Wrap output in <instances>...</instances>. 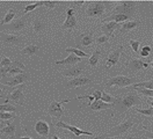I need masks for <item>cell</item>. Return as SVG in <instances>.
<instances>
[{"mask_svg": "<svg viewBox=\"0 0 153 139\" xmlns=\"http://www.w3.org/2000/svg\"><path fill=\"white\" fill-rule=\"evenodd\" d=\"M143 103L142 97L136 91H129L123 96H117V101L115 103L114 109L120 114H125L134 106H140Z\"/></svg>", "mask_w": 153, "mask_h": 139, "instance_id": "obj_1", "label": "cell"}, {"mask_svg": "<svg viewBox=\"0 0 153 139\" xmlns=\"http://www.w3.org/2000/svg\"><path fill=\"white\" fill-rule=\"evenodd\" d=\"M139 122H140L139 118H137L136 116L131 115V116H129L125 120H123L120 125H116V126H114L113 129H110V131H109L108 133H105V135L101 136V137H97V138H95V139L113 138V137L122 136L123 133H126L128 131H130V130L132 129L136 124H138Z\"/></svg>", "mask_w": 153, "mask_h": 139, "instance_id": "obj_2", "label": "cell"}, {"mask_svg": "<svg viewBox=\"0 0 153 139\" xmlns=\"http://www.w3.org/2000/svg\"><path fill=\"white\" fill-rule=\"evenodd\" d=\"M138 81V79L136 77H125V75H117V77H113L111 79H109L107 83H105V88H110L113 86H117L120 88H124L128 86H134V83Z\"/></svg>", "mask_w": 153, "mask_h": 139, "instance_id": "obj_3", "label": "cell"}, {"mask_svg": "<svg viewBox=\"0 0 153 139\" xmlns=\"http://www.w3.org/2000/svg\"><path fill=\"white\" fill-rule=\"evenodd\" d=\"M136 6H137V2L134 1H122L117 4V6L110 14H122L131 19L136 13Z\"/></svg>", "mask_w": 153, "mask_h": 139, "instance_id": "obj_4", "label": "cell"}, {"mask_svg": "<svg viewBox=\"0 0 153 139\" xmlns=\"http://www.w3.org/2000/svg\"><path fill=\"white\" fill-rule=\"evenodd\" d=\"M105 2L103 1H94L91 2L86 9V15L89 18H101L105 12Z\"/></svg>", "mask_w": 153, "mask_h": 139, "instance_id": "obj_5", "label": "cell"}, {"mask_svg": "<svg viewBox=\"0 0 153 139\" xmlns=\"http://www.w3.org/2000/svg\"><path fill=\"white\" fill-rule=\"evenodd\" d=\"M25 41V37L20 36V35H14V34H6L2 33L0 34V42H2L5 45L14 46L19 45Z\"/></svg>", "mask_w": 153, "mask_h": 139, "instance_id": "obj_6", "label": "cell"}, {"mask_svg": "<svg viewBox=\"0 0 153 139\" xmlns=\"http://www.w3.org/2000/svg\"><path fill=\"white\" fill-rule=\"evenodd\" d=\"M93 83V81L86 77V75H80L78 78H74L70 81H67L65 85H64V88L65 89H72V88H76V87H84V86H88Z\"/></svg>", "mask_w": 153, "mask_h": 139, "instance_id": "obj_7", "label": "cell"}, {"mask_svg": "<svg viewBox=\"0 0 153 139\" xmlns=\"http://www.w3.org/2000/svg\"><path fill=\"white\" fill-rule=\"evenodd\" d=\"M25 70V66L21 64L20 62H14L12 63L10 66L8 67H4V68H0V75L2 77H6V75H16L23 72Z\"/></svg>", "mask_w": 153, "mask_h": 139, "instance_id": "obj_8", "label": "cell"}, {"mask_svg": "<svg viewBox=\"0 0 153 139\" xmlns=\"http://www.w3.org/2000/svg\"><path fill=\"white\" fill-rule=\"evenodd\" d=\"M30 79V75L27 72H22L20 74H16L14 77H12L10 80L5 81V85L8 86V87H15V86H21V85H25V83L28 81Z\"/></svg>", "mask_w": 153, "mask_h": 139, "instance_id": "obj_9", "label": "cell"}, {"mask_svg": "<svg viewBox=\"0 0 153 139\" xmlns=\"http://www.w3.org/2000/svg\"><path fill=\"white\" fill-rule=\"evenodd\" d=\"M74 14H76V9L74 8H68L66 10V20L62 26L63 30H71V29H74L78 26L76 18Z\"/></svg>", "mask_w": 153, "mask_h": 139, "instance_id": "obj_10", "label": "cell"}, {"mask_svg": "<svg viewBox=\"0 0 153 139\" xmlns=\"http://www.w3.org/2000/svg\"><path fill=\"white\" fill-rule=\"evenodd\" d=\"M150 66V64L147 62H144L142 59H131L126 63V70L130 73H137L138 71L147 68Z\"/></svg>", "mask_w": 153, "mask_h": 139, "instance_id": "obj_11", "label": "cell"}, {"mask_svg": "<svg viewBox=\"0 0 153 139\" xmlns=\"http://www.w3.org/2000/svg\"><path fill=\"white\" fill-rule=\"evenodd\" d=\"M123 49H124V46L123 45H118L117 49H115L114 51L110 52V55H109L108 59H107V62H105V70L113 67V66H115V65L118 63L120 57H121L122 52H123Z\"/></svg>", "mask_w": 153, "mask_h": 139, "instance_id": "obj_12", "label": "cell"}, {"mask_svg": "<svg viewBox=\"0 0 153 139\" xmlns=\"http://www.w3.org/2000/svg\"><path fill=\"white\" fill-rule=\"evenodd\" d=\"M70 101H71V99H67V100H64V101H56V100H53V101L51 102L50 107H49L48 114L50 116H52V117L59 118V117L63 115L62 104H63V103H66V102H70Z\"/></svg>", "mask_w": 153, "mask_h": 139, "instance_id": "obj_13", "label": "cell"}, {"mask_svg": "<svg viewBox=\"0 0 153 139\" xmlns=\"http://www.w3.org/2000/svg\"><path fill=\"white\" fill-rule=\"evenodd\" d=\"M27 26V20L26 18H20V19H16V20H13L12 22H10V25H7L6 26V30L7 31H10V34H13V33H15V31H21V30H23Z\"/></svg>", "mask_w": 153, "mask_h": 139, "instance_id": "obj_14", "label": "cell"}, {"mask_svg": "<svg viewBox=\"0 0 153 139\" xmlns=\"http://www.w3.org/2000/svg\"><path fill=\"white\" fill-rule=\"evenodd\" d=\"M56 128H58V129L70 130V131H71L73 135H76V138H78L79 136H81V135L93 136V133H92V132H89V131H86V130H81V129H79V128H76V126H73V125H68V124L64 123V122H62V120H59L58 123H56Z\"/></svg>", "mask_w": 153, "mask_h": 139, "instance_id": "obj_15", "label": "cell"}, {"mask_svg": "<svg viewBox=\"0 0 153 139\" xmlns=\"http://www.w3.org/2000/svg\"><path fill=\"white\" fill-rule=\"evenodd\" d=\"M115 103H105L102 100H99V101H93L88 108L93 111H100V110H105V109H114Z\"/></svg>", "mask_w": 153, "mask_h": 139, "instance_id": "obj_16", "label": "cell"}, {"mask_svg": "<svg viewBox=\"0 0 153 139\" xmlns=\"http://www.w3.org/2000/svg\"><path fill=\"white\" fill-rule=\"evenodd\" d=\"M84 71H85V66H84V65H76V66L68 68L66 71L62 72V74H63L64 77H70V78H73V79H74V78L80 77L81 74L84 73Z\"/></svg>", "mask_w": 153, "mask_h": 139, "instance_id": "obj_17", "label": "cell"}, {"mask_svg": "<svg viewBox=\"0 0 153 139\" xmlns=\"http://www.w3.org/2000/svg\"><path fill=\"white\" fill-rule=\"evenodd\" d=\"M23 87L25 85L19 86L16 89H14L13 92L10 93L7 97V101L14 102V103H21V101L23 100Z\"/></svg>", "mask_w": 153, "mask_h": 139, "instance_id": "obj_18", "label": "cell"}, {"mask_svg": "<svg viewBox=\"0 0 153 139\" xmlns=\"http://www.w3.org/2000/svg\"><path fill=\"white\" fill-rule=\"evenodd\" d=\"M140 26V21L139 20H132V21H126V22H124L122 26H121V28L118 29V33L122 35H124V34H126L128 31H130V30H134V29H136V28H138Z\"/></svg>", "mask_w": 153, "mask_h": 139, "instance_id": "obj_19", "label": "cell"}, {"mask_svg": "<svg viewBox=\"0 0 153 139\" xmlns=\"http://www.w3.org/2000/svg\"><path fill=\"white\" fill-rule=\"evenodd\" d=\"M35 131L41 137H48L49 133H50V126H49V124L47 122L38 120L37 123L35 124Z\"/></svg>", "mask_w": 153, "mask_h": 139, "instance_id": "obj_20", "label": "cell"}, {"mask_svg": "<svg viewBox=\"0 0 153 139\" xmlns=\"http://www.w3.org/2000/svg\"><path fill=\"white\" fill-rule=\"evenodd\" d=\"M121 28L120 23H116V22H105V25L101 27V31L105 34V36H108L109 38L113 36V33L115 30H118Z\"/></svg>", "mask_w": 153, "mask_h": 139, "instance_id": "obj_21", "label": "cell"}, {"mask_svg": "<svg viewBox=\"0 0 153 139\" xmlns=\"http://www.w3.org/2000/svg\"><path fill=\"white\" fill-rule=\"evenodd\" d=\"M81 59H82V58H79V57H76V56H74L73 54H72V55L67 56V58L63 59V60H57L55 64H56V65H64V66L76 65V64H79V63L81 62Z\"/></svg>", "mask_w": 153, "mask_h": 139, "instance_id": "obj_22", "label": "cell"}, {"mask_svg": "<svg viewBox=\"0 0 153 139\" xmlns=\"http://www.w3.org/2000/svg\"><path fill=\"white\" fill-rule=\"evenodd\" d=\"M15 132H16V125H15L14 123H10V124H7L6 126H4L2 129L0 130V133H1V135L8 137L10 139L14 138Z\"/></svg>", "mask_w": 153, "mask_h": 139, "instance_id": "obj_23", "label": "cell"}, {"mask_svg": "<svg viewBox=\"0 0 153 139\" xmlns=\"http://www.w3.org/2000/svg\"><path fill=\"white\" fill-rule=\"evenodd\" d=\"M38 51H39V46L38 45H36V44H28V45H26L21 50V55L34 56L38 54Z\"/></svg>", "mask_w": 153, "mask_h": 139, "instance_id": "obj_24", "label": "cell"}, {"mask_svg": "<svg viewBox=\"0 0 153 139\" xmlns=\"http://www.w3.org/2000/svg\"><path fill=\"white\" fill-rule=\"evenodd\" d=\"M94 41H95V38L93 36V34L91 33V34H85V35H81L80 36V45L81 48H86V46H89L92 45L93 43H94Z\"/></svg>", "mask_w": 153, "mask_h": 139, "instance_id": "obj_25", "label": "cell"}, {"mask_svg": "<svg viewBox=\"0 0 153 139\" xmlns=\"http://www.w3.org/2000/svg\"><path fill=\"white\" fill-rule=\"evenodd\" d=\"M45 28H47V23L43 19H36L33 22V29L35 33H42V31H44Z\"/></svg>", "mask_w": 153, "mask_h": 139, "instance_id": "obj_26", "label": "cell"}, {"mask_svg": "<svg viewBox=\"0 0 153 139\" xmlns=\"http://www.w3.org/2000/svg\"><path fill=\"white\" fill-rule=\"evenodd\" d=\"M100 56H101V50L100 49H96L95 51L92 54V56L89 57L88 59V64L91 67H95L97 63H99V59H100Z\"/></svg>", "mask_w": 153, "mask_h": 139, "instance_id": "obj_27", "label": "cell"}, {"mask_svg": "<svg viewBox=\"0 0 153 139\" xmlns=\"http://www.w3.org/2000/svg\"><path fill=\"white\" fill-rule=\"evenodd\" d=\"M0 111H5V112H16L18 109H16V107L15 106H13V104H10V102L6 100V102L4 103V104H0Z\"/></svg>", "mask_w": 153, "mask_h": 139, "instance_id": "obj_28", "label": "cell"}, {"mask_svg": "<svg viewBox=\"0 0 153 139\" xmlns=\"http://www.w3.org/2000/svg\"><path fill=\"white\" fill-rule=\"evenodd\" d=\"M132 88H146V89H153V80L143 81L139 83H134Z\"/></svg>", "mask_w": 153, "mask_h": 139, "instance_id": "obj_29", "label": "cell"}, {"mask_svg": "<svg viewBox=\"0 0 153 139\" xmlns=\"http://www.w3.org/2000/svg\"><path fill=\"white\" fill-rule=\"evenodd\" d=\"M66 52H70V54H73L74 56L76 57H79V58H86L87 54H85L84 51H81V50H79V49H76V48H68L66 49Z\"/></svg>", "mask_w": 153, "mask_h": 139, "instance_id": "obj_30", "label": "cell"}, {"mask_svg": "<svg viewBox=\"0 0 153 139\" xmlns=\"http://www.w3.org/2000/svg\"><path fill=\"white\" fill-rule=\"evenodd\" d=\"M14 16H15V12H14V10H10V12L5 15L4 20L1 21V26H4V25H10V22L13 21Z\"/></svg>", "mask_w": 153, "mask_h": 139, "instance_id": "obj_31", "label": "cell"}, {"mask_svg": "<svg viewBox=\"0 0 153 139\" xmlns=\"http://www.w3.org/2000/svg\"><path fill=\"white\" fill-rule=\"evenodd\" d=\"M138 94H142L147 97H153V89H146V88H134Z\"/></svg>", "mask_w": 153, "mask_h": 139, "instance_id": "obj_32", "label": "cell"}, {"mask_svg": "<svg viewBox=\"0 0 153 139\" xmlns=\"http://www.w3.org/2000/svg\"><path fill=\"white\" fill-rule=\"evenodd\" d=\"M101 100H102L103 102H105V103H116V101H117V97L110 96L109 94L102 92V97H101Z\"/></svg>", "mask_w": 153, "mask_h": 139, "instance_id": "obj_33", "label": "cell"}, {"mask_svg": "<svg viewBox=\"0 0 153 139\" xmlns=\"http://www.w3.org/2000/svg\"><path fill=\"white\" fill-rule=\"evenodd\" d=\"M136 111L138 112V114H142V115H145V116H150V117H152L153 116V108H147V109H136Z\"/></svg>", "mask_w": 153, "mask_h": 139, "instance_id": "obj_34", "label": "cell"}, {"mask_svg": "<svg viewBox=\"0 0 153 139\" xmlns=\"http://www.w3.org/2000/svg\"><path fill=\"white\" fill-rule=\"evenodd\" d=\"M12 60H10L8 57H4L1 60H0V68H4V67H8L12 65Z\"/></svg>", "mask_w": 153, "mask_h": 139, "instance_id": "obj_35", "label": "cell"}, {"mask_svg": "<svg viewBox=\"0 0 153 139\" xmlns=\"http://www.w3.org/2000/svg\"><path fill=\"white\" fill-rule=\"evenodd\" d=\"M14 116L10 112H5V111H0V120H13Z\"/></svg>", "mask_w": 153, "mask_h": 139, "instance_id": "obj_36", "label": "cell"}, {"mask_svg": "<svg viewBox=\"0 0 153 139\" xmlns=\"http://www.w3.org/2000/svg\"><path fill=\"white\" fill-rule=\"evenodd\" d=\"M38 6H42V1H41V2H34V4H31V5H28V6L25 8V10H23V14H27L28 12H31L33 9H35L36 7H38Z\"/></svg>", "mask_w": 153, "mask_h": 139, "instance_id": "obj_37", "label": "cell"}, {"mask_svg": "<svg viewBox=\"0 0 153 139\" xmlns=\"http://www.w3.org/2000/svg\"><path fill=\"white\" fill-rule=\"evenodd\" d=\"M58 5H59V2H57V1H42V6H45L49 9L55 8Z\"/></svg>", "mask_w": 153, "mask_h": 139, "instance_id": "obj_38", "label": "cell"}, {"mask_svg": "<svg viewBox=\"0 0 153 139\" xmlns=\"http://www.w3.org/2000/svg\"><path fill=\"white\" fill-rule=\"evenodd\" d=\"M130 45H131V49L134 52H138V49H139V45H140V41H134L131 39L130 41Z\"/></svg>", "mask_w": 153, "mask_h": 139, "instance_id": "obj_39", "label": "cell"}, {"mask_svg": "<svg viewBox=\"0 0 153 139\" xmlns=\"http://www.w3.org/2000/svg\"><path fill=\"white\" fill-rule=\"evenodd\" d=\"M108 41H109V37L105 36V35H102V36L96 37V43H97V44H103V43L108 42Z\"/></svg>", "mask_w": 153, "mask_h": 139, "instance_id": "obj_40", "label": "cell"}, {"mask_svg": "<svg viewBox=\"0 0 153 139\" xmlns=\"http://www.w3.org/2000/svg\"><path fill=\"white\" fill-rule=\"evenodd\" d=\"M93 97H94V101L101 100V97H102V92H101V91H94V93H93Z\"/></svg>", "mask_w": 153, "mask_h": 139, "instance_id": "obj_41", "label": "cell"}, {"mask_svg": "<svg viewBox=\"0 0 153 139\" xmlns=\"http://www.w3.org/2000/svg\"><path fill=\"white\" fill-rule=\"evenodd\" d=\"M142 50L146 51V52H149V54H151V51H152V48H151L150 45H144L143 48H142Z\"/></svg>", "mask_w": 153, "mask_h": 139, "instance_id": "obj_42", "label": "cell"}, {"mask_svg": "<svg viewBox=\"0 0 153 139\" xmlns=\"http://www.w3.org/2000/svg\"><path fill=\"white\" fill-rule=\"evenodd\" d=\"M143 129L144 130H147V131H150V130H153V122H152V123H150L149 125H143Z\"/></svg>", "mask_w": 153, "mask_h": 139, "instance_id": "obj_43", "label": "cell"}, {"mask_svg": "<svg viewBox=\"0 0 153 139\" xmlns=\"http://www.w3.org/2000/svg\"><path fill=\"white\" fill-rule=\"evenodd\" d=\"M149 55H150V54H149V52H146V51H144V50H142V51H140V56H142V57H144V58L149 57Z\"/></svg>", "mask_w": 153, "mask_h": 139, "instance_id": "obj_44", "label": "cell"}, {"mask_svg": "<svg viewBox=\"0 0 153 139\" xmlns=\"http://www.w3.org/2000/svg\"><path fill=\"white\" fill-rule=\"evenodd\" d=\"M74 5H76V6H81V5H84V2H82V1H80V2H74Z\"/></svg>", "mask_w": 153, "mask_h": 139, "instance_id": "obj_45", "label": "cell"}, {"mask_svg": "<svg viewBox=\"0 0 153 139\" xmlns=\"http://www.w3.org/2000/svg\"><path fill=\"white\" fill-rule=\"evenodd\" d=\"M113 139H134V138H131V137H125V138H121V137H120V138H113Z\"/></svg>", "mask_w": 153, "mask_h": 139, "instance_id": "obj_46", "label": "cell"}, {"mask_svg": "<svg viewBox=\"0 0 153 139\" xmlns=\"http://www.w3.org/2000/svg\"><path fill=\"white\" fill-rule=\"evenodd\" d=\"M19 139H34V138H30V137H20Z\"/></svg>", "mask_w": 153, "mask_h": 139, "instance_id": "obj_47", "label": "cell"}, {"mask_svg": "<svg viewBox=\"0 0 153 139\" xmlns=\"http://www.w3.org/2000/svg\"><path fill=\"white\" fill-rule=\"evenodd\" d=\"M52 139H60V138H59L58 136H53V137H52Z\"/></svg>", "mask_w": 153, "mask_h": 139, "instance_id": "obj_48", "label": "cell"}, {"mask_svg": "<svg viewBox=\"0 0 153 139\" xmlns=\"http://www.w3.org/2000/svg\"><path fill=\"white\" fill-rule=\"evenodd\" d=\"M1 93H2V89H1V87H0V96H1Z\"/></svg>", "mask_w": 153, "mask_h": 139, "instance_id": "obj_49", "label": "cell"}, {"mask_svg": "<svg viewBox=\"0 0 153 139\" xmlns=\"http://www.w3.org/2000/svg\"><path fill=\"white\" fill-rule=\"evenodd\" d=\"M150 104H151V106H152V108H153V101H151V102H150Z\"/></svg>", "mask_w": 153, "mask_h": 139, "instance_id": "obj_50", "label": "cell"}, {"mask_svg": "<svg viewBox=\"0 0 153 139\" xmlns=\"http://www.w3.org/2000/svg\"><path fill=\"white\" fill-rule=\"evenodd\" d=\"M151 66H152V68H153V62H152V63H151Z\"/></svg>", "mask_w": 153, "mask_h": 139, "instance_id": "obj_51", "label": "cell"}]
</instances>
